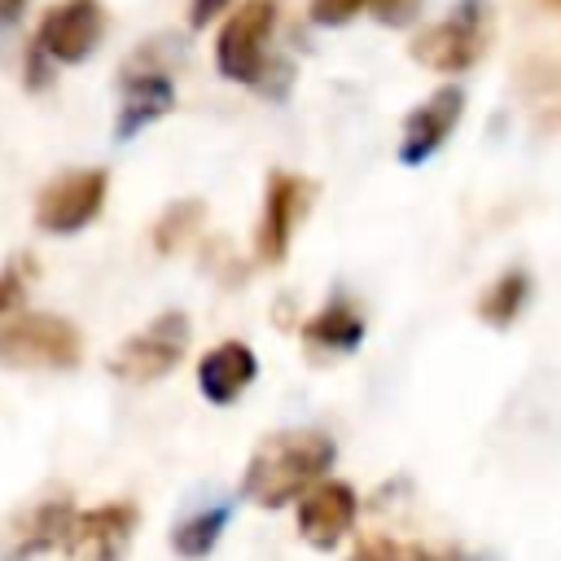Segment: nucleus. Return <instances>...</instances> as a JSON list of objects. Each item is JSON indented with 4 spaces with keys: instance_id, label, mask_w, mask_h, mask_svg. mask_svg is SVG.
I'll return each mask as SVG.
<instances>
[{
    "instance_id": "f257e3e1",
    "label": "nucleus",
    "mask_w": 561,
    "mask_h": 561,
    "mask_svg": "<svg viewBox=\"0 0 561 561\" xmlns=\"http://www.w3.org/2000/svg\"><path fill=\"white\" fill-rule=\"evenodd\" d=\"M337 460V443L324 430H276L259 438L245 460L241 495L259 508H285L302 500Z\"/></svg>"
},
{
    "instance_id": "f03ea898",
    "label": "nucleus",
    "mask_w": 561,
    "mask_h": 561,
    "mask_svg": "<svg viewBox=\"0 0 561 561\" xmlns=\"http://www.w3.org/2000/svg\"><path fill=\"white\" fill-rule=\"evenodd\" d=\"M272 31H276V0H241L215 39V70L232 83L245 88H272L280 92V83L272 79Z\"/></svg>"
},
{
    "instance_id": "7ed1b4c3",
    "label": "nucleus",
    "mask_w": 561,
    "mask_h": 561,
    "mask_svg": "<svg viewBox=\"0 0 561 561\" xmlns=\"http://www.w3.org/2000/svg\"><path fill=\"white\" fill-rule=\"evenodd\" d=\"M491 44V4L486 0H456L438 22L412 35V57L438 75L469 70Z\"/></svg>"
},
{
    "instance_id": "20e7f679",
    "label": "nucleus",
    "mask_w": 561,
    "mask_h": 561,
    "mask_svg": "<svg viewBox=\"0 0 561 561\" xmlns=\"http://www.w3.org/2000/svg\"><path fill=\"white\" fill-rule=\"evenodd\" d=\"M83 355L79 329L53 311H22L0 324V368H75Z\"/></svg>"
},
{
    "instance_id": "39448f33",
    "label": "nucleus",
    "mask_w": 561,
    "mask_h": 561,
    "mask_svg": "<svg viewBox=\"0 0 561 561\" xmlns=\"http://www.w3.org/2000/svg\"><path fill=\"white\" fill-rule=\"evenodd\" d=\"M110 193V175L101 167H79V171H61L57 180H48L35 197V228L53 232V237H75L83 232Z\"/></svg>"
},
{
    "instance_id": "423d86ee",
    "label": "nucleus",
    "mask_w": 561,
    "mask_h": 561,
    "mask_svg": "<svg viewBox=\"0 0 561 561\" xmlns=\"http://www.w3.org/2000/svg\"><path fill=\"white\" fill-rule=\"evenodd\" d=\"M184 351H188V316L162 311L110 355V368L114 377H127V381H158L184 359Z\"/></svg>"
},
{
    "instance_id": "0eeeda50",
    "label": "nucleus",
    "mask_w": 561,
    "mask_h": 561,
    "mask_svg": "<svg viewBox=\"0 0 561 561\" xmlns=\"http://www.w3.org/2000/svg\"><path fill=\"white\" fill-rule=\"evenodd\" d=\"M105 39V9L101 0H61L44 13L35 31V48L57 66L88 61Z\"/></svg>"
},
{
    "instance_id": "6e6552de",
    "label": "nucleus",
    "mask_w": 561,
    "mask_h": 561,
    "mask_svg": "<svg viewBox=\"0 0 561 561\" xmlns=\"http://www.w3.org/2000/svg\"><path fill=\"white\" fill-rule=\"evenodd\" d=\"M465 114V88L447 83V88H434L408 118H403V136H399V162L403 167H421L430 162L456 131Z\"/></svg>"
},
{
    "instance_id": "1a4fd4ad",
    "label": "nucleus",
    "mask_w": 561,
    "mask_h": 561,
    "mask_svg": "<svg viewBox=\"0 0 561 561\" xmlns=\"http://www.w3.org/2000/svg\"><path fill=\"white\" fill-rule=\"evenodd\" d=\"M136 535V508L131 504H96L75 517L66 535V561H127Z\"/></svg>"
},
{
    "instance_id": "9d476101",
    "label": "nucleus",
    "mask_w": 561,
    "mask_h": 561,
    "mask_svg": "<svg viewBox=\"0 0 561 561\" xmlns=\"http://www.w3.org/2000/svg\"><path fill=\"white\" fill-rule=\"evenodd\" d=\"M355 513H359V500L346 482L337 478H320L302 500H298V535L316 548V552H333L351 526H355Z\"/></svg>"
},
{
    "instance_id": "9b49d317",
    "label": "nucleus",
    "mask_w": 561,
    "mask_h": 561,
    "mask_svg": "<svg viewBox=\"0 0 561 561\" xmlns=\"http://www.w3.org/2000/svg\"><path fill=\"white\" fill-rule=\"evenodd\" d=\"M302 206H307V180L272 171L267 175V193H263V215H259V228H254V254L263 263H280L289 254L294 228L302 219Z\"/></svg>"
},
{
    "instance_id": "f8f14e48",
    "label": "nucleus",
    "mask_w": 561,
    "mask_h": 561,
    "mask_svg": "<svg viewBox=\"0 0 561 561\" xmlns=\"http://www.w3.org/2000/svg\"><path fill=\"white\" fill-rule=\"evenodd\" d=\"M171 110H175L171 70H136V66H127L123 105H118V118H114V140H136L149 123L167 118Z\"/></svg>"
},
{
    "instance_id": "ddd939ff",
    "label": "nucleus",
    "mask_w": 561,
    "mask_h": 561,
    "mask_svg": "<svg viewBox=\"0 0 561 561\" xmlns=\"http://www.w3.org/2000/svg\"><path fill=\"white\" fill-rule=\"evenodd\" d=\"M254 377H259V359H254V351L245 342H219L197 359V390L215 408L237 403L250 390Z\"/></svg>"
},
{
    "instance_id": "4468645a",
    "label": "nucleus",
    "mask_w": 561,
    "mask_h": 561,
    "mask_svg": "<svg viewBox=\"0 0 561 561\" xmlns=\"http://www.w3.org/2000/svg\"><path fill=\"white\" fill-rule=\"evenodd\" d=\"M228 522H232V500H215V504H206V508L184 513V517L171 526V548H175V557H184V561L210 557Z\"/></svg>"
},
{
    "instance_id": "2eb2a0df",
    "label": "nucleus",
    "mask_w": 561,
    "mask_h": 561,
    "mask_svg": "<svg viewBox=\"0 0 561 561\" xmlns=\"http://www.w3.org/2000/svg\"><path fill=\"white\" fill-rule=\"evenodd\" d=\"M302 337L316 342V346H329V351H355L364 342V316L359 307L346 298V294H333L307 324H302Z\"/></svg>"
},
{
    "instance_id": "dca6fc26",
    "label": "nucleus",
    "mask_w": 561,
    "mask_h": 561,
    "mask_svg": "<svg viewBox=\"0 0 561 561\" xmlns=\"http://www.w3.org/2000/svg\"><path fill=\"white\" fill-rule=\"evenodd\" d=\"M526 298H530V276H526L522 267H508V272H500L495 285L478 298V320L491 324V329H508V324L522 316Z\"/></svg>"
},
{
    "instance_id": "f3484780",
    "label": "nucleus",
    "mask_w": 561,
    "mask_h": 561,
    "mask_svg": "<svg viewBox=\"0 0 561 561\" xmlns=\"http://www.w3.org/2000/svg\"><path fill=\"white\" fill-rule=\"evenodd\" d=\"M70 526H75L70 504H39V508L31 513V522H26L22 539H18V548L9 552V561H26V557H35V552H48V548L66 543Z\"/></svg>"
},
{
    "instance_id": "a211bd4d",
    "label": "nucleus",
    "mask_w": 561,
    "mask_h": 561,
    "mask_svg": "<svg viewBox=\"0 0 561 561\" xmlns=\"http://www.w3.org/2000/svg\"><path fill=\"white\" fill-rule=\"evenodd\" d=\"M202 219V202H175L162 219H158V232H153V241H158V250L162 254H171L184 237H188V228Z\"/></svg>"
},
{
    "instance_id": "6ab92c4d",
    "label": "nucleus",
    "mask_w": 561,
    "mask_h": 561,
    "mask_svg": "<svg viewBox=\"0 0 561 561\" xmlns=\"http://www.w3.org/2000/svg\"><path fill=\"white\" fill-rule=\"evenodd\" d=\"M377 0H311L307 4V18L316 26H346L351 18H359L364 9H373Z\"/></svg>"
},
{
    "instance_id": "aec40b11",
    "label": "nucleus",
    "mask_w": 561,
    "mask_h": 561,
    "mask_svg": "<svg viewBox=\"0 0 561 561\" xmlns=\"http://www.w3.org/2000/svg\"><path fill=\"white\" fill-rule=\"evenodd\" d=\"M421 4H425V0H377L373 13H377L386 26H408V22L421 13Z\"/></svg>"
},
{
    "instance_id": "412c9836",
    "label": "nucleus",
    "mask_w": 561,
    "mask_h": 561,
    "mask_svg": "<svg viewBox=\"0 0 561 561\" xmlns=\"http://www.w3.org/2000/svg\"><path fill=\"white\" fill-rule=\"evenodd\" d=\"M22 294H26L22 272H18V267H4V272H0V316L13 311V307L22 302Z\"/></svg>"
},
{
    "instance_id": "4be33fe9",
    "label": "nucleus",
    "mask_w": 561,
    "mask_h": 561,
    "mask_svg": "<svg viewBox=\"0 0 561 561\" xmlns=\"http://www.w3.org/2000/svg\"><path fill=\"white\" fill-rule=\"evenodd\" d=\"M215 18H228V0H193L188 4V26H206Z\"/></svg>"
},
{
    "instance_id": "5701e85b",
    "label": "nucleus",
    "mask_w": 561,
    "mask_h": 561,
    "mask_svg": "<svg viewBox=\"0 0 561 561\" xmlns=\"http://www.w3.org/2000/svg\"><path fill=\"white\" fill-rule=\"evenodd\" d=\"M26 4H31V0H0V31L18 26V22H22V13H26Z\"/></svg>"
}]
</instances>
